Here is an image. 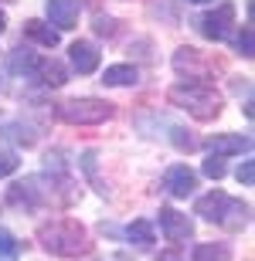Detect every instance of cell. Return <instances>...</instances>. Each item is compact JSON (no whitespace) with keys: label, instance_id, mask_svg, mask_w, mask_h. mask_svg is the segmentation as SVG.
<instances>
[{"label":"cell","instance_id":"cell-1","mask_svg":"<svg viewBox=\"0 0 255 261\" xmlns=\"http://www.w3.org/2000/svg\"><path fill=\"white\" fill-rule=\"evenodd\" d=\"M38 241L44 251L58 254V258H82V254L92 251V241H88L85 227L79 221H51L38 231Z\"/></svg>","mask_w":255,"mask_h":261},{"label":"cell","instance_id":"cell-2","mask_svg":"<svg viewBox=\"0 0 255 261\" xmlns=\"http://www.w3.org/2000/svg\"><path fill=\"white\" fill-rule=\"evenodd\" d=\"M170 102L180 106L184 112H191L194 119H201V122H207V119H215L218 112H221L218 92L207 85V82H197V78H187V82L170 88Z\"/></svg>","mask_w":255,"mask_h":261},{"label":"cell","instance_id":"cell-3","mask_svg":"<svg viewBox=\"0 0 255 261\" xmlns=\"http://www.w3.org/2000/svg\"><path fill=\"white\" fill-rule=\"evenodd\" d=\"M194 214H201V217L211 221V224L231 227V231H238V227H245V224H248V203L231 200V197L221 194V190H211V194L201 197L197 207H194Z\"/></svg>","mask_w":255,"mask_h":261},{"label":"cell","instance_id":"cell-4","mask_svg":"<svg viewBox=\"0 0 255 261\" xmlns=\"http://www.w3.org/2000/svg\"><path fill=\"white\" fill-rule=\"evenodd\" d=\"M58 116L72 126H99L112 119V106L102 102V98H72V102H61Z\"/></svg>","mask_w":255,"mask_h":261},{"label":"cell","instance_id":"cell-5","mask_svg":"<svg viewBox=\"0 0 255 261\" xmlns=\"http://www.w3.org/2000/svg\"><path fill=\"white\" fill-rule=\"evenodd\" d=\"M160 231L170 241H187V238H194V224L187 221V214L174 211V207H160Z\"/></svg>","mask_w":255,"mask_h":261},{"label":"cell","instance_id":"cell-6","mask_svg":"<svg viewBox=\"0 0 255 261\" xmlns=\"http://www.w3.org/2000/svg\"><path fill=\"white\" fill-rule=\"evenodd\" d=\"M231 20H235V10H231V4H221L215 14H204V17L197 20V24H201V34H204V38L221 41V38H228V28H231Z\"/></svg>","mask_w":255,"mask_h":261},{"label":"cell","instance_id":"cell-7","mask_svg":"<svg viewBox=\"0 0 255 261\" xmlns=\"http://www.w3.org/2000/svg\"><path fill=\"white\" fill-rule=\"evenodd\" d=\"M164 187H167L174 197H191V194H194V187H197V173L191 170V166L177 163V166H170V170H167Z\"/></svg>","mask_w":255,"mask_h":261},{"label":"cell","instance_id":"cell-8","mask_svg":"<svg viewBox=\"0 0 255 261\" xmlns=\"http://www.w3.org/2000/svg\"><path fill=\"white\" fill-rule=\"evenodd\" d=\"M48 20L55 31H68L79 24V4L75 0H48Z\"/></svg>","mask_w":255,"mask_h":261},{"label":"cell","instance_id":"cell-9","mask_svg":"<svg viewBox=\"0 0 255 261\" xmlns=\"http://www.w3.org/2000/svg\"><path fill=\"white\" fill-rule=\"evenodd\" d=\"M72 65H75L79 75H92V71L99 68L96 44H88V41H75V44H72Z\"/></svg>","mask_w":255,"mask_h":261},{"label":"cell","instance_id":"cell-10","mask_svg":"<svg viewBox=\"0 0 255 261\" xmlns=\"http://www.w3.org/2000/svg\"><path fill=\"white\" fill-rule=\"evenodd\" d=\"M207 149H211V156H235L242 149H248V139L245 136H235V133H225V136L207 139Z\"/></svg>","mask_w":255,"mask_h":261},{"label":"cell","instance_id":"cell-11","mask_svg":"<svg viewBox=\"0 0 255 261\" xmlns=\"http://www.w3.org/2000/svg\"><path fill=\"white\" fill-rule=\"evenodd\" d=\"M24 34H28L31 41L44 44V48H55V44H58V31L51 28V24H44V20H28V24H24Z\"/></svg>","mask_w":255,"mask_h":261},{"label":"cell","instance_id":"cell-12","mask_svg":"<svg viewBox=\"0 0 255 261\" xmlns=\"http://www.w3.org/2000/svg\"><path fill=\"white\" fill-rule=\"evenodd\" d=\"M102 82H106V85H136L140 71L133 65H112V68H106Z\"/></svg>","mask_w":255,"mask_h":261},{"label":"cell","instance_id":"cell-13","mask_svg":"<svg viewBox=\"0 0 255 261\" xmlns=\"http://www.w3.org/2000/svg\"><path fill=\"white\" fill-rule=\"evenodd\" d=\"M231 258V248L228 244H197L191 261H228Z\"/></svg>","mask_w":255,"mask_h":261},{"label":"cell","instance_id":"cell-14","mask_svg":"<svg viewBox=\"0 0 255 261\" xmlns=\"http://www.w3.org/2000/svg\"><path fill=\"white\" fill-rule=\"evenodd\" d=\"M38 78L44 82V85L58 88V85H65V68H61L58 61H41V68H38Z\"/></svg>","mask_w":255,"mask_h":261},{"label":"cell","instance_id":"cell-15","mask_svg":"<svg viewBox=\"0 0 255 261\" xmlns=\"http://www.w3.org/2000/svg\"><path fill=\"white\" fill-rule=\"evenodd\" d=\"M41 61H44V58H38L34 51H20V55L10 58V68H14V71H24V75H38Z\"/></svg>","mask_w":255,"mask_h":261},{"label":"cell","instance_id":"cell-16","mask_svg":"<svg viewBox=\"0 0 255 261\" xmlns=\"http://www.w3.org/2000/svg\"><path fill=\"white\" fill-rule=\"evenodd\" d=\"M126 238H129V241H136V244H150V241H153V227H150L147 221H133L126 227Z\"/></svg>","mask_w":255,"mask_h":261},{"label":"cell","instance_id":"cell-17","mask_svg":"<svg viewBox=\"0 0 255 261\" xmlns=\"http://www.w3.org/2000/svg\"><path fill=\"white\" fill-rule=\"evenodd\" d=\"M235 48L242 51L245 58H252V55H255V51H252V28H248V24L242 28V34H238V41H235Z\"/></svg>","mask_w":255,"mask_h":261},{"label":"cell","instance_id":"cell-18","mask_svg":"<svg viewBox=\"0 0 255 261\" xmlns=\"http://www.w3.org/2000/svg\"><path fill=\"white\" fill-rule=\"evenodd\" d=\"M204 173L211 176V180H221V176H225V163H221V156H211V160H204Z\"/></svg>","mask_w":255,"mask_h":261},{"label":"cell","instance_id":"cell-19","mask_svg":"<svg viewBox=\"0 0 255 261\" xmlns=\"http://www.w3.org/2000/svg\"><path fill=\"white\" fill-rule=\"evenodd\" d=\"M14 170H17V156H14V153H0V180L10 176Z\"/></svg>","mask_w":255,"mask_h":261},{"label":"cell","instance_id":"cell-20","mask_svg":"<svg viewBox=\"0 0 255 261\" xmlns=\"http://www.w3.org/2000/svg\"><path fill=\"white\" fill-rule=\"evenodd\" d=\"M0 254H17V241H14V234L4 231V227H0Z\"/></svg>","mask_w":255,"mask_h":261},{"label":"cell","instance_id":"cell-21","mask_svg":"<svg viewBox=\"0 0 255 261\" xmlns=\"http://www.w3.org/2000/svg\"><path fill=\"white\" fill-rule=\"evenodd\" d=\"M238 180H242L245 187H252V184H255V163H252V160H245V163L238 166Z\"/></svg>","mask_w":255,"mask_h":261},{"label":"cell","instance_id":"cell-22","mask_svg":"<svg viewBox=\"0 0 255 261\" xmlns=\"http://www.w3.org/2000/svg\"><path fill=\"white\" fill-rule=\"evenodd\" d=\"M96 31H99V34H116V20L99 17V20H96Z\"/></svg>","mask_w":255,"mask_h":261},{"label":"cell","instance_id":"cell-23","mask_svg":"<svg viewBox=\"0 0 255 261\" xmlns=\"http://www.w3.org/2000/svg\"><path fill=\"white\" fill-rule=\"evenodd\" d=\"M157 261H187V258H184L180 251H160V254H157Z\"/></svg>","mask_w":255,"mask_h":261},{"label":"cell","instance_id":"cell-24","mask_svg":"<svg viewBox=\"0 0 255 261\" xmlns=\"http://www.w3.org/2000/svg\"><path fill=\"white\" fill-rule=\"evenodd\" d=\"M7 28V14H4V10H0V31Z\"/></svg>","mask_w":255,"mask_h":261},{"label":"cell","instance_id":"cell-25","mask_svg":"<svg viewBox=\"0 0 255 261\" xmlns=\"http://www.w3.org/2000/svg\"><path fill=\"white\" fill-rule=\"evenodd\" d=\"M187 4H211V0H187Z\"/></svg>","mask_w":255,"mask_h":261}]
</instances>
